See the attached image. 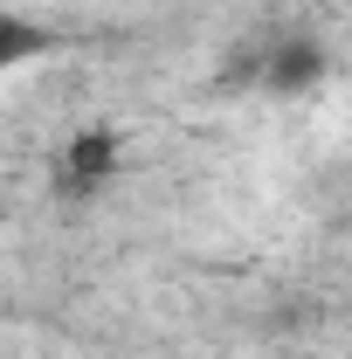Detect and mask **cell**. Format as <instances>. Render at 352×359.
<instances>
[{"mask_svg":"<svg viewBox=\"0 0 352 359\" xmlns=\"http://www.w3.org/2000/svg\"><path fill=\"white\" fill-rule=\"evenodd\" d=\"M48 48H55V35H48L42 21L0 7V76H14L21 62H35V55H48Z\"/></svg>","mask_w":352,"mask_h":359,"instance_id":"obj_1","label":"cell"},{"mask_svg":"<svg viewBox=\"0 0 352 359\" xmlns=\"http://www.w3.org/2000/svg\"><path fill=\"white\" fill-rule=\"evenodd\" d=\"M62 173H69V180H83V187L111 180V173H118V138H111V132L76 138V145H69V159H62Z\"/></svg>","mask_w":352,"mask_h":359,"instance_id":"obj_2","label":"cell"}]
</instances>
